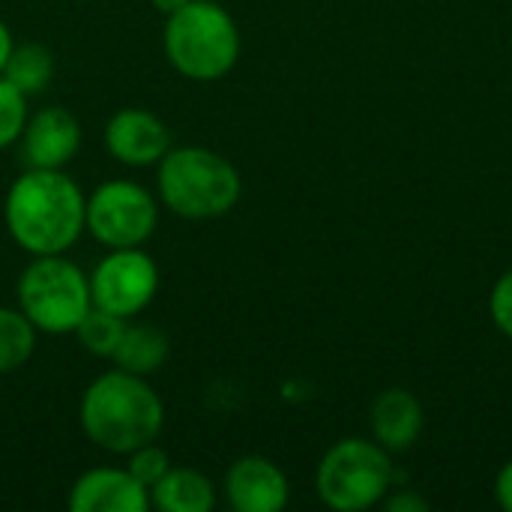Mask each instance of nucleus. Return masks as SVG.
<instances>
[{
	"mask_svg": "<svg viewBox=\"0 0 512 512\" xmlns=\"http://www.w3.org/2000/svg\"><path fill=\"white\" fill-rule=\"evenodd\" d=\"M87 195L63 168H27L6 192L3 222L27 255H66L84 234Z\"/></svg>",
	"mask_w": 512,
	"mask_h": 512,
	"instance_id": "1",
	"label": "nucleus"
},
{
	"mask_svg": "<svg viewBox=\"0 0 512 512\" xmlns=\"http://www.w3.org/2000/svg\"><path fill=\"white\" fill-rule=\"evenodd\" d=\"M78 417L81 432L93 447L111 456H129L159 438L165 426V405L147 378L114 366L87 384Z\"/></svg>",
	"mask_w": 512,
	"mask_h": 512,
	"instance_id": "2",
	"label": "nucleus"
},
{
	"mask_svg": "<svg viewBox=\"0 0 512 512\" xmlns=\"http://www.w3.org/2000/svg\"><path fill=\"white\" fill-rule=\"evenodd\" d=\"M159 201L180 219H219L243 195L240 171L210 147H171L156 171Z\"/></svg>",
	"mask_w": 512,
	"mask_h": 512,
	"instance_id": "3",
	"label": "nucleus"
},
{
	"mask_svg": "<svg viewBox=\"0 0 512 512\" xmlns=\"http://www.w3.org/2000/svg\"><path fill=\"white\" fill-rule=\"evenodd\" d=\"M165 57L192 81H219L240 60V30L213 0H189L165 18Z\"/></svg>",
	"mask_w": 512,
	"mask_h": 512,
	"instance_id": "4",
	"label": "nucleus"
},
{
	"mask_svg": "<svg viewBox=\"0 0 512 512\" xmlns=\"http://www.w3.org/2000/svg\"><path fill=\"white\" fill-rule=\"evenodd\" d=\"M15 297L27 321L48 336L75 333L93 306L90 276L66 255H36L24 267L15 285Z\"/></svg>",
	"mask_w": 512,
	"mask_h": 512,
	"instance_id": "5",
	"label": "nucleus"
},
{
	"mask_svg": "<svg viewBox=\"0 0 512 512\" xmlns=\"http://www.w3.org/2000/svg\"><path fill=\"white\" fill-rule=\"evenodd\" d=\"M396 471L390 453L378 441H336L318 462V498L336 512H363L381 504L393 489Z\"/></svg>",
	"mask_w": 512,
	"mask_h": 512,
	"instance_id": "6",
	"label": "nucleus"
},
{
	"mask_svg": "<svg viewBox=\"0 0 512 512\" xmlns=\"http://www.w3.org/2000/svg\"><path fill=\"white\" fill-rule=\"evenodd\" d=\"M159 225V201L132 180H108L87 195L84 231L105 249L144 246Z\"/></svg>",
	"mask_w": 512,
	"mask_h": 512,
	"instance_id": "7",
	"label": "nucleus"
},
{
	"mask_svg": "<svg viewBox=\"0 0 512 512\" xmlns=\"http://www.w3.org/2000/svg\"><path fill=\"white\" fill-rule=\"evenodd\" d=\"M159 291V267L141 249H108L90 273V300L120 318L141 315Z\"/></svg>",
	"mask_w": 512,
	"mask_h": 512,
	"instance_id": "8",
	"label": "nucleus"
},
{
	"mask_svg": "<svg viewBox=\"0 0 512 512\" xmlns=\"http://www.w3.org/2000/svg\"><path fill=\"white\" fill-rule=\"evenodd\" d=\"M18 150L27 168H66L81 150V123L69 108L45 105L27 114Z\"/></svg>",
	"mask_w": 512,
	"mask_h": 512,
	"instance_id": "9",
	"label": "nucleus"
},
{
	"mask_svg": "<svg viewBox=\"0 0 512 512\" xmlns=\"http://www.w3.org/2000/svg\"><path fill=\"white\" fill-rule=\"evenodd\" d=\"M105 150L114 162L129 168L159 165V159L171 150V129L153 111L120 108L105 123Z\"/></svg>",
	"mask_w": 512,
	"mask_h": 512,
	"instance_id": "10",
	"label": "nucleus"
},
{
	"mask_svg": "<svg viewBox=\"0 0 512 512\" xmlns=\"http://www.w3.org/2000/svg\"><path fill=\"white\" fill-rule=\"evenodd\" d=\"M225 498L237 512H282L291 498V483L273 459L240 456L225 474Z\"/></svg>",
	"mask_w": 512,
	"mask_h": 512,
	"instance_id": "11",
	"label": "nucleus"
},
{
	"mask_svg": "<svg viewBox=\"0 0 512 512\" xmlns=\"http://www.w3.org/2000/svg\"><path fill=\"white\" fill-rule=\"evenodd\" d=\"M66 507L72 512H144L150 492L129 468H90L72 483Z\"/></svg>",
	"mask_w": 512,
	"mask_h": 512,
	"instance_id": "12",
	"label": "nucleus"
},
{
	"mask_svg": "<svg viewBox=\"0 0 512 512\" xmlns=\"http://www.w3.org/2000/svg\"><path fill=\"white\" fill-rule=\"evenodd\" d=\"M372 435L387 453H405L420 441L423 432V405L414 393L390 387L372 402Z\"/></svg>",
	"mask_w": 512,
	"mask_h": 512,
	"instance_id": "13",
	"label": "nucleus"
},
{
	"mask_svg": "<svg viewBox=\"0 0 512 512\" xmlns=\"http://www.w3.org/2000/svg\"><path fill=\"white\" fill-rule=\"evenodd\" d=\"M150 507L159 512H210L216 507V489L201 471L171 465V471L150 489Z\"/></svg>",
	"mask_w": 512,
	"mask_h": 512,
	"instance_id": "14",
	"label": "nucleus"
},
{
	"mask_svg": "<svg viewBox=\"0 0 512 512\" xmlns=\"http://www.w3.org/2000/svg\"><path fill=\"white\" fill-rule=\"evenodd\" d=\"M168 357H171V342L159 327H153V324H129L126 321V330H123L120 345H117L111 360L123 372L150 378L168 363Z\"/></svg>",
	"mask_w": 512,
	"mask_h": 512,
	"instance_id": "15",
	"label": "nucleus"
},
{
	"mask_svg": "<svg viewBox=\"0 0 512 512\" xmlns=\"http://www.w3.org/2000/svg\"><path fill=\"white\" fill-rule=\"evenodd\" d=\"M15 90H21L24 96H36L42 93L51 78H54V54L48 45L42 42H21L12 45L9 60L0 72Z\"/></svg>",
	"mask_w": 512,
	"mask_h": 512,
	"instance_id": "16",
	"label": "nucleus"
},
{
	"mask_svg": "<svg viewBox=\"0 0 512 512\" xmlns=\"http://www.w3.org/2000/svg\"><path fill=\"white\" fill-rule=\"evenodd\" d=\"M39 330L27 321L21 309L0 306V375H12L24 369V363L36 351Z\"/></svg>",
	"mask_w": 512,
	"mask_h": 512,
	"instance_id": "17",
	"label": "nucleus"
},
{
	"mask_svg": "<svg viewBox=\"0 0 512 512\" xmlns=\"http://www.w3.org/2000/svg\"><path fill=\"white\" fill-rule=\"evenodd\" d=\"M123 330H126V318H120L108 309L90 306L87 315L81 318V324L75 327V339L87 354L111 360L120 345Z\"/></svg>",
	"mask_w": 512,
	"mask_h": 512,
	"instance_id": "18",
	"label": "nucleus"
},
{
	"mask_svg": "<svg viewBox=\"0 0 512 512\" xmlns=\"http://www.w3.org/2000/svg\"><path fill=\"white\" fill-rule=\"evenodd\" d=\"M24 123H27V96L0 75V150L18 144Z\"/></svg>",
	"mask_w": 512,
	"mask_h": 512,
	"instance_id": "19",
	"label": "nucleus"
},
{
	"mask_svg": "<svg viewBox=\"0 0 512 512\" xmlns=\"http://www.w3.org/2000/svg\"><path fill=\"white\" fill-rule=\"evenodd\" d=\"M126 468L150 492L171 471V459H168V453L162 447H156V441H150V444H144V447L129 453V465Z\"/></svg>",
	"mask_w": 512,
	"mask_h": 512,
	"instance_id": "20",
	"label": "nucleus"
},
{
	"mask_svg": "<svg viewBox=\"0 0 512 512\" xmlns=\"http://www.w3.org/2000/svg\"><path fill=\"white\" fill-rule=\"evenodd\" d=\"M489 315H492V324L512 342V270L501 273V279L492 285Z\"/></svg>",
	"mask_w": 512,
	"mask_h": 512,
	"instance_id": "21",
	"label": "nucleus"
},
{
	"mask_svg": "<svg viewBox=\"0 0 512 512\" xmlns=\"http://www.w3.org/2000/svg\"><path fill=\"white\" fill-rule=\"evenodd\" d=\"M387 510L390 512H429V501H426V498H420L417 492L405 489V492H399V495H393V498L387 501Z\"/></svg>",
	"mask_w": 512,
	"mask_h": 512,
	"instance_id": "22",
	"label": "nucleus"
},
{
	"mask_svg": "<svg viewBox=\"0 0 512 512\" xmlns=\"http://www.w3.org/2000/svg\"><path fill=\"white\" fill-rule=\"evenodd\" d=\"M495 498H498L501 510L512 512V459L495 477Z\"/></svg>",
	"mask_w": 512,
	"mask_h": 512,
	"instance_id": "23",
	"label": "nucleus"
},
{
	"mask_svg": "<svg viewBox=\"0 0 512 512\" xmlns=\"http://www.w3.org/2000/svg\"><path fill=\"white\" fill-rule=\"evenodd\" d=\"M12 33H9V27L0 21V72H3V66H6V60H9V51H12Z\"/></svg>",
	"mask_w": 512,
	"mask_h": 512,
	"instance_id": "24",
	"label": "nucleus"
},
{
	"mask_svg": "<svg viewBox=\"0 0 512 512\" xmlns=\"http://www.w3.org/2000/svg\"><path fill=\"white\" fill-rule=\"evenodd\" d=\"M150 3H153V9H156V12H162V15L168 18V15H174L177 9H183L189 0H150Z\"/></svg>",
	"mask_w": 512,
	"mask_h": 512,
	"instance_id": "25",
	"label": "nucleus"
}]
</instances>
